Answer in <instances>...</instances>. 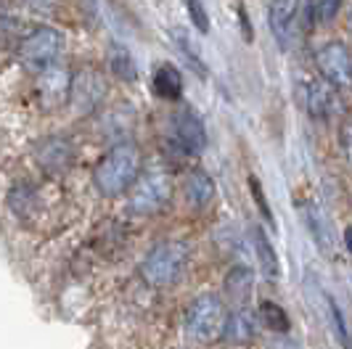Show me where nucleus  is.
<instances>
[{"label": "nucleus", "instance_id": "f257e3e1", "mask_svg": "<svg viewBox=\"0 0 352 349\" xmlns=\"http://www.w3.org/2000/svg\"><path fill=\"white\" fill-rule=\"evenodd\" d=\"M141 174V151L135 143L124 140L117 143L98 159L96 170H93V185L98 188L101 196H122L130 191V185L135 183V177Z\"/></svg>", "mask_w": 352, "mask_h": 349}, {"label": "nucleus", "instance_id": "f03ea898", "mask_svg": "<svg viewBox=\"0 0 352 349\" xmlns=\"http://www.w3.org/2000/svg\"><path fill=\"white\" fill-rule=\"evenodd\" d=\"M188 264V244L186 241H162L157 244L141 264V275L154 289H167L180 280Z\"/></svg>", "mask_w": 352, "mask_h": 349}, {"label": "nucleus", "instance_id": "7ed1b4c3", "mask_svg": "<svg viewBox=\"0 0 352 349\" xmlns=\"http://www.w3.org/2000/svg\"><path fill=\"white\" fill-rule=\"evenodd\" d=\"M226 317H228V313L223 307V299L214 297V294H201L186 310V331L194 341L212 344L214 339L223 336Z\"/></svg>", "mask_w": 352, "mask_h": 349}, {"label": "nucleus", "instance_id": "20e7f679", "mask_svg": "<svg viewBox=\"0 0 352 349\" xmlns=\"http://www.w3.org/2000/svg\"><path fill=\"white\" fill-rule=\"evenodd\" d=\"M173 196V180L167 172H143L130 185V210L135 214H154L167 207Z\"/></svg>", "mask_w": 352, "mask_h": 349}, {"label": "nucleus", "instance_id": "39448f33", "mask_svg": "<svg viewBox=\"0 0 352 349\" xmlns=\"http://www.w3.org/2000/svg\"><path fill=\"white\" fill-rule=\"evenodd\" d=\"M61 32L53 30V27H35L30 35L21 40L19 45V58L27 69L32 71H45L51 69L61 53Z\"/></svg>", "mask_w": 352, "mask_h": 349}, {"label": "nucleus", "instance_id": "423d86ee", "mask_svg": "<svg viewBox=\"0 0 352 349\" xmlns=\"http://www.w3.org/2000/svg\"><path fill=\"white\" fill-rule=\"evenodd\" d=\"M316 67L331 87H352V56L344 43H326L316 51Z\"/></svg>", "mask_w": 352, "mask_h": 349}, {"label": "nucleus", "instance_id": "0eeeda50", "mask_svg": "<svg viewBox=\"0 0 352 349\" xmlns=\"http://www.w3.org/2000/svg\"><path fill=\"white\" fill-rule=\"evenodd\" d=\"M173 135H175V143L186 151V154H201L207 148V130H204V122L201 117L196 114L191 106H180L173 117Z\"/></svg>", "mask_w": 352, "mask_h": 349}, {"label": "nucleus", "instance_id": "6e6552de", "mask_svg": "<svg viewBox=\"0 0 352 349\" xmlns=\"http://www.w3.org/2000/svg\"><path fill=\"white\" fill-rule=\"evenodd\" d=\"M302 0H270L267 8V24L270 32L278 40L281 48H289L297 37V24H300Z\"/></svg>", "mask_w": 352, "mask_h": 349}, {"label": "nucleus", "instance_id": "1a4fd4ad", "mask_svg": "<svg viewBox=\"0 0 352 349\" xmlns=\"http://www.w3.org/2000/svg\"><path fill=\"white\" fill-rule=\"evenodd\" d=\"M104 95H106V82L96 69H82L80 74L72 77L69 101L80 114L93 111L96 106L104 101Z\"/></svg>", "mask_w": 352, "mask_h": 349}, {"label": "nucleus", "instance_id": "9d476101", "mask_svg": "<svg viewBox=\"0 0 352 349\" xmlns=\"http://www.w3.org/2000/svg\"><path fill=\"white\" fill-rule=\"evenodd\" d=\"M35 159L45 172L61 174L74 164V146L64 135H48L35 146Z\"/></svg>", "mask_w": 352, "mask_h": 349}, {"label": "nucleus", "instance_id": "9b49d317", "mask_svg": "<svg viewBox=\"0 0 352 349\" xmlns=\"http://www.w3.org/2000/svg\"><path fill=\"white\" fill-rule=\"evenodd\" d=\"M297 95L307 114L313 117H329L334 109V87L316 77H300L297 80Z\"/></svg>", "mask_w": 352, "mask_h": 349}, {"label": "nucleus", "instance_id": "f8f14e48", "mask_svg": "<svg viewBox=\"0 0 352 349\" xmlns=\"http://www.w3.org/2000/svg\"><path fill=\"white\" fill-rule=\"evenodd\" d=\"M69 87H72V74L58 67H51L40 74V82H37V93H40V101L45 106H58L69 98Z\"/></svg>", "mask_w": 352, "mask_h": 349}, {"label": "nucleus", "instance_id": "ddd939ff", "mask_svg": "<svg viewBox=\"0 0 352 349\" xmlns=\"http://www.w3.org/2000/svg\"><path fill=\"white\" fill-rule=\"evenodd\" d=\"M302 220H305V225L310 230V236H313V241L318 244V249H320L323 254H331V251H334L331 223H329V217L323 214L318 201H305V204H302Z\"/></svg>", "mask_w": 352, "mask_h": 349}, {"label": "nucleus", "instance_id": "4468645a", "mask_svg": "<svg viewBox=\"0 0 352 349\" xmlns=\"http://www.w3.org/2000/svg\"><path fill=\"white\" fill-rule=\"evenodd\" d=\"M257 331V317L249 313L247 307L236 310L226 317V328H223V339H228L230 344H244Z\"/></svg>", "mask_w": 352, "mask_h": 349}, {"label": "nucleus", "instance_id": "2eb2a0df", "mask_svg": "<svg viewBox=\"0 0 352 349\" xmlns=\"http://www.w3.org/2000/svg\"><path fill=\"white\" fill-rule=\"evenodd\" d=\"M214 196V183L204 170H194V172L186 177V199L194 210L207 207Z\"/></svg>", "mask_w": 352, "mask_h": 349}, {"label": "nucleus", "instance_id": "dca6fc26", "mask_svg": "<svg viewBox=\"0 0 352 349\" xmlns=\"http://www.w3.org/2000/svg\"><path fill=\"white\" fill-rule=\"evenodd\" d=\"M154 93L164 101H177L183 95V77L173 64H162L154 71Z\"/></svg>", "mask_w": 352, "mask_h": 349}, {"label": "nucleus", "instance_id": "f3484780", "mask_svg": "<svg viewBox=\"0 0 352 349\" xmlns=\"http://www.w3.org/2000/svg\"><path fill=\"white\" fill-rule=\"evenodd\" d=\"M252 236H254V249H257V260H260V267H263V273L267 275L270 280H276L281 275V262H278V254L273 251V244H270V238L265 236L263 227H252Z\"/></svg>", "mask_w": 352, "mask_h": 349}, {"label": "nucleus", "instance_id": "a211bd4d", "mask_svg": "<svg viewBox=\"0 0 352 349\" xmlns=\"http://www.w3.org/2000/svg\"><path fill=\"white\" fill-rule=\"evenodd\" d=\"M252 286H254V278H252V270L249 267H233L230 270L228 280H226V291L233 302H247L249 294H252Z\"/></svg>", "mask_w": 352, "mask_h": 349}, {"label": "nucleus", "instance_id": "6ab92c4d", "mask_svg": "<svg viewBox=\"0 0 352 349\" xmlns=\"http://www.w3.org/2000/svg\"><path fill=\"white\" fill-rule=\"evenodd\" d=\"M109 67L114 71V77L122 80V82H135V77H138L135 61H133V56L124 51L122 45H114L109 51Z\"/></svg>", "mask_w": 352, "mask_h": 349}, {"label": "nucleus", "instance_id": "aec40b11", "mask_svg": "<svg viewBox=\"0 0 352 349\" xmlns=\"http://www.w3.org/2000/svg\"><path fill=\"white\" fill-rule=\"evenodd\" d=\"M260 317H263L265 328H270V331H276V333L289 331V315H286V310H283L281 304H276V302H267V299H265L263 304H260Z\"/></svg>", "mask_w": 352, "mask_h": 349}, {"label": "nucleus", "instance_id": "412c9836", "mask_svg": "<svg viewBox=\"0 0 352 349\" xmlns=\"http://www.w3.org/2000/svg\"><path fill=\"white\" fill-rule=\"evenodd\" d=\"M173 43H175V48L180 51V56L186 58V64L196 71V74H201V77H207V67H204V61L199 58V53L194 51V45H191V40L188 35L183 32V30H173Z\"/></svg>", "mask_w": 352, "mask_h": 349}, {"label": "nucleus", "instance_id": "4be33fe9", "mask_svg": "<svg viewBox=\"0 0 352 349\" xmlns=\"http://www.w3.org/2000/svg\"><path fill=\"white\" fill-rule=\"evenodd\" d=\"M336 11H339V0H307V14L318 24L331 21L336 16Z\"/></svg>", "mask_w": 352, "mask_h": 349}, {"label": "nucleus", "instance_id": "5701e85b", "mask_svg": "<svg viewBox=\"0 0 352 349\" xmlns=\"http://www.w3.org/2000/svg\"><path fill=\"white\" fill-rule=\"evenodd\" d=\"M329 302V310H331V323H334V331H336V339H339V344L344 349H352V336L350 331H347V326H344V315H342V310L336 307L334 299H326Z\"/></svg>", "mask_w": 352, "mask_h": 349}, {"label": "nucleus", "instance_id": "b1692460", "mask_svg": "<svg viewBox=\"0 0 352 349\" xmlns=\"http://www.w3.org/2000/svg\"><path fill=\"white\" fill-rule=\"evenodd\" d=\"M186 3V11L188 19L194 21V27L199 32H210V16H207V8L201 5V0H183Z\"/></svg>", "mask_w": 352, "mask_h": 349}, {"label": "nucleus", "instance_id": "393cba45", "mask_svg": "<svg viewBox=\"0 0 352 349\" xmlns=\"http://www.w3.org/2000/svg\"><path fill=\"white\" fill-rule=\"evenodd\" d=\"M249 191H252V196H254V201H257V210L265 214V220L273 225V214H270V204H267V199H265L263 193V185H260V180L254 177V174H249Z\"/></svg>", "mask_w": 352, "mask_h": 349}, {"label": "nucleus", "instance_id": "a878e982", "mask_svg": "<svg viewBox=\"0 0 352 349\" xmlns=\"http://www.w3.org/2000/svg\"><path fill=\"white\" fill-rule=\"evenodd\" d=\"M339 146H342L344 157L352 161V117H347L339 127Z\"/></svg>", "mask_w": 352, "mask_h": 349}, {"label": "nucleus", "instance_id": "bb28decb", "mask_svg": "<svg viewBox=\"0 0 352 349\" xmlns=\"http://www.w3.org/2000/svg\"><path fill=\"white\" fill-rule=\"evenodd\" d=\"M27 3H30L35 11H48L53 5V0H27Z\"/></svg>", "mask_w": 352, "mask_h": 349}, {"label": "nucleus", "instance_id": "cd10ccee", "mask_svg": "<svg viewBox=\"0 0 352 349\" xmlns=\"http://www.w3.org/2000/svg\"><path fill=\"white\" fill-rule=\"evenodd\" d=\"M239 16H241V30H247V40H249V43H252V27H249V16H247V11L241 8V11H239Z\"/></svg>", "mask_w": 352, "mask_h": 349}, {"label": "nucleus", "instance_id": "c85d7f7f", "mask_svg": "<svg viewBox=\"0 0 352 349\" xmlns=\"http://www.w3.org/2000/svg\"><path fill=\"white\" fill-rule=\"evenodd\" d=\"M344 241H347V249L352 251V225L347 227V233H344Z\"/></svg>", "mask_w": 352, "mask_h": 349}, {"label": "nucleus", "instance_id": "c756f323", "mask_svg": "<svg viewBox=\"0 0 352 349\" xmlns=\"http://www.w3.org/2000/svg\"><path fill=\"white\" fill-rule=\"evenodd\" d=\"M347 30H350V35H352V5H350V11H347Z\"/></svg>", "mask_w": 352, "mask_h": 349}]
</instances>
